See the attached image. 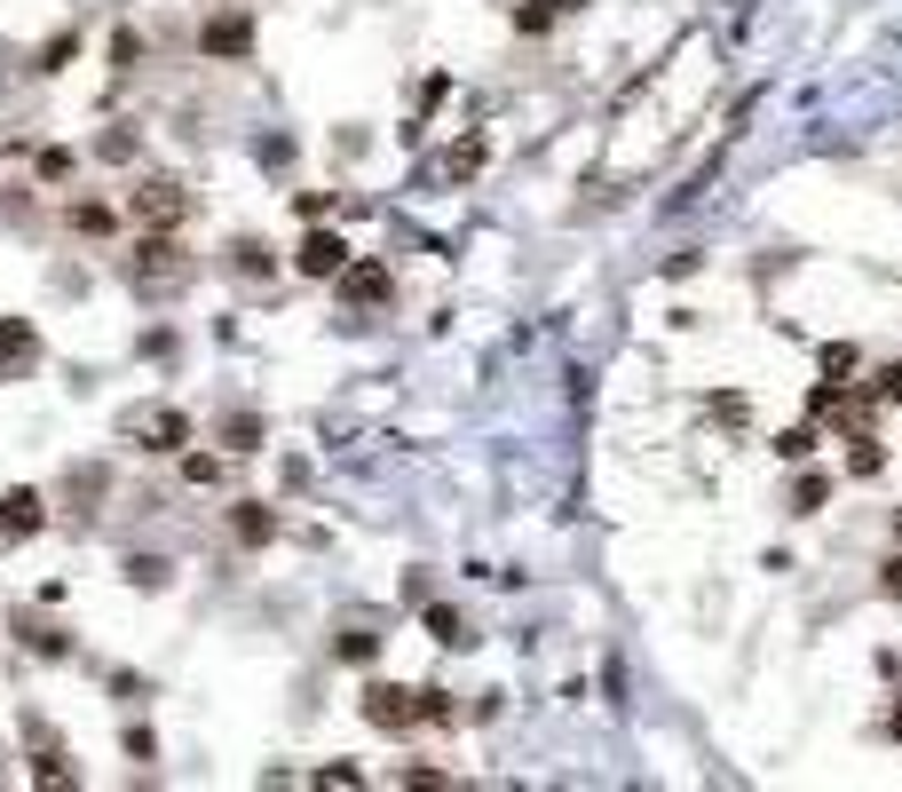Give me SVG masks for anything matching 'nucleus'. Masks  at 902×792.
I'll use <instances>...</instances> for the list:
<instances>
[{"mask_svg": "<svg viewBox=\"0 0 902 792\" xmlns=\"http://www.w3.org/2000/svg\"><path fill=\"white\" fill-rule=\"evenodd\" d=\"M261 436H270L261 412H222V444H230V452H261Z\"/></svg>", "mask_w": 902, "mask_h": 792, "instance_id": "obj_18", "label": "nucleus"}, {"mask_svg": "<svg viewBox=\"0 0 902 792\" xmlns=\"http://www.w3.org/2000/svg\"><path fill=\"white\" fill-rule=\"evenodd\" d=\"M16 634H24L32 650H40V657H72V642H63V626H48V618H24V610H16Z\"/></svg>", "mask_w": 902, "mask_h": 792, "instance_id": "obj_19", "label": "nucleus"}, {"mask_svg": "<svg viewBox=\"0 0 902 792\" xmlns=\"http://www.w3.org/2000/svg\"><path fill=\"white\" fill-rule=\"evenodd\" d=\"M136 436L151 452H183L190 444V412H151V420H136Z\"/></svg>", "mask_w": 902, "mask_h": 792, "instance_id": "obj_14", "label": "nucleus"}, {"mask_svg": "<svg viewBox=\"0 0 902 792\" xmlns=\"http://www.w3.org/2000/svg\"><path fill=\"white\" fill-rule=\"evenodd\" d=\"M127 278H136L143 293H151V286H183V278H190V246L175 238V230H143V238H136V261H127Z\"/></svg>", "mask_w": 902, "mask_h": 792, "instance_id": "obj_1", "label": "nucleus"}, {"mask_svg": "<svg viewBox=\"0 0 902 792\" xmlns=\"http://www.w3.org/2000/svg\"><path fill=\"white\" fill-rule=\"evenodd\" d=\"M119 745H127V761H159V737H151V730H127Z\"/></svg>", "mask_w": 902, "mask_h": 792, "instance_id": "obj_32", "label": "nucleus"}, {"mask_svg": "<svg viewBox=\"0 0 902 792\" xmlns=\"http://www.w3.org/2000/svg\"><path fill=\"white\" fill-rule=\"evenodd\" d=\"M72 175V151H40V183H63Z\"/></svg>", "mask_w": 902, "mask_h": 792, "instance_id": "obj_33", "label": "nucleus"}, {"mask_svg": "<svg viewBox=\"0 0 902 792\" xmlns=\"http://www.w3.org/2000/svg\"><path fill=\"white\" fill-rule=\"evenodd\" d=\"M847 373H855V349L831 341V349H823V381H847Z\"/></svg>", "mask_w": 902, "mask_h": 792, "instance_id": "obj_28", "label": "nucleus"}, {"mask_svg": "<svg viewBox=\"0 0 902 792\" xmlns=\"http://www.w3.org/2000/svg\"><path fill=\"white\" fill-rule=\"evenodd\" d=\"M230 539H238V547H270L278 539V508L270 500H238V508H230Z\"/></svg>", "mask_w": 902, "mask_h": 792, "instance_id": "obj_9", "label": "nucleus"}, {"mask_svg": "<svg viewBox=\"0 0 902 792\" xmlns=\"http://www.w3.org/2000/svg\"><path fill=\"white\" fill-rule=\"evenodd\" d=\"M293 270L317 278V286H332V278L349 270V238H341V230H325V222H309V230H301V246H293Z\"/></svg>", "mask_w": 902, "mask_h": 792, "instance_id": "obj_5", "label": "nucleus"}, {"mask_svg": "<svg viewBox=\"0 0 902 792\" xmlns=\"http://www.w3.org/2000/svg\"><path fill=\"white\" fill-rule=\"evenodd\" d=\"M554 0H523V9H515V32H530V40H539V32H554Z\"/></svg>", "mask_w": 902, "mask_h": 792, "instance_id": "obj_22", "label": "nucleus"}, {"mask_svg": "<svg viewBox=\"0 0 902 792\" xmlns=\"http://www.w3.org/2000/svg\"><path fill=\"white\" fill-rule=\"evenodd\" d=\"M894 539H902V515H894Z\"/></svg>", "mask_w": 902, "mask_h": 792, "instance_id": "obj_37", "label": "nucleus"}, {"mask_svg": "<svg viewBox=\"0 0 902 792\" xmlns=\"http://www.w3.org/2000/svg\"><path fill=\"white\" fill-rule=\"evenodd\" d=\"M317 784H364V769L356 761H332V769H317Z\"/></svg>", "mask_w": 902, "mask_h": 792, "instance_id": "obj_34", "label": "nucleus"}, {"mask_svg": "<svg viewBox=\"0 0 902 792\" xmlns=\"http://www.w3.org/2000/svg\"><path fill=\"white\" fill-rule=\"evenodd\" d=\"M332 657H341V666H373V657H380V634H364V626H341V634H332Z\"/></svg>", "mask_w": 902, "mask_h": 792, "instance_id": "obj_17", "label": "nucleus"}, {"mask_svg": "<svg viewBox=\"0 0 902 792\" xmlns=\"http://www.w3.org/2000/svg\"><path fill=\"white\" fill-rule=\"evenodd\" d=\"M863 396H871V405H902V365H879L863 381Z\"/></svg>", "mask_w": 902, "mask_h": 792, "instance_id": "obj_23", "label": "nucleus"}, {"mask_svg": "<svg viewBox=\"0 0 902 792\" xmlns=\"http://www.w3.org/2000/svg\"><path fill=\"white\" fill-rule=\"evenodd\" d=\"M420 721H436V730H444V721H452V689H420Z\"/></svg>", "mask_w": 902, "mask_h": 792, "instance_id": "obj_29", "label": "nucleus"}, {"mask_svg": "<svg viewBox=\"0 0 902 792\" xmlns=\"http://www.w3.org/2000/svg\"><path fill=\"white\" fill-rule=\"evenodd\" d=\"M871 586H879V603H902V547L879 563V579H871Z\"/></svg>", "mask_w": 902, "mask_h": 792, "instance_id": "obj_25", "label": "nucleus"}, {"mask_svg": "<svg viewBox=\"0 0 902 792\" xmlns=\"http://www.w3.org/2000/svg\"><path fill=\"white\" fill-rule=\"evenodd\" d=\"M823 500H831V476L799 459V476H792V491H784V515H823Z\"/></svg>", "mask_w": 902, "mask_h": 792, "instance_id": "obj_11", "label": "nucleus"}, {"mask_svg": "<svg viewBox=\"0 0 902 792\" xmlns=\"http://www.w3.org/2000/svg\"><path fill=\"white\" fill-rule=\"evenodd\" d=\"M420 618H427V642H444V650H467V642H476V634H467V618H459L452 603H436V594L420 603Z\"/></svg>", "mask_w": 902, "mask_h": 792, "instance_id": "obj_13", "label": "nucleus"}, {"mask_svg": "<svg viewBox=\"0 0 902 792\" xmlns=\"http://www.w3.org/2000/svg\"><path fill=\"white\" fill-rule=\"evenodd\" d=\"M183 484H222V452H183Z\"/></svg>", "mask_w": 902, "mask_h": 792, "instance_id": "obj_24", "label": "nucleus"}, {"mask_svg": "<svg viewBox=\"0 0 902 792\" xmlns=\"http://www.w3.org/2000/svg\"><path fill=\"white\" fill-rule=\"evenodd\" d=\"M476 167H483V136H467V143L444 159V175H476Z\"/></svg>", "mask_w": 902, "mask_h": 792, "instance_id": "obj_27", "label": "nucleus"}, {"mask_svg": "<svg viewBox=\"0 0 902 792\" xmlns=\"http://www.w3.org/2000/svg\"><path fill=\"white\" fill-rule=\"evenodd\" d=\"M119 579L136 586V594H159L166 579H175V563H166V555H127V563H119Z\"/></svg>", "mask_w": 902, "mask_h": 792, "instance_id": "obj_15", "label": "nucleus"}, {"mask_svg": "<svg viewBox=\"0 0 902 792\" xmlns=\"http://www.w3.org/2000/svg\"><path fill=\"white\" fill-rule=\"evenodd\" d=\"M325 207H332L325 190H293V214H301V222H325Z\"/></svg>", "mask_w": 902, "mask_h": 792, "instance_id": "obj_31", "label": "nucleus"}, {"mask_svg": "<svg viewBox=\"0 0 902 792\" xmlns=\"http://www.w3.org/2000/svg\"><path fill=\"white\" fill-rule=\"evenodd\" d=\"M816 444H823V420H792L784 436H776V459H792V468H799V459H816Z\"/></svg>", "mask_w": 902, "mask_h": 792, "instance_id": "obj_16", "label": "nucleus"}, {"mask_svg": "<svg viewBox=\"0 0 902 792\" xmlns=\"http://www.w3.org/2000/svg\"><path fill=\"white\" fill-rule=\"evenodd\" d=\"M63 222H72L80 238H112V230H119V207H112V198H72Z\"/></svg>", "mask_w": 902, "mask_h": 792, "instance_id": "obj_12", "label": "nucleus"}, {"mask_svg": "<svg viewBox=\"0 0 902 792\" xmlns=\"http://www.w3.org/2000/svg\"><path fill=\"white\" fill-rule=\"evenodd\" d=\"M879 730H887V737H894V745H902V698H894V706H887V721H879Z\"/></svg>", "mask_w": 902, "mask_h": 792, "instance_id": "obj_35", "label": "nucleus"}, {"mask_svg": "<svg viewBox=\"0 0 902 792\" xmlns=\"http://www.w3.org/2000/svg\"><path fill=\"white\" fill-rule=\"evenodd\" d=\"M222 270L230 278H278V254H270V238H230V254H222Z\"/></svg>", "mask_w": 902, "mask_h": 792, "instance_id": "obj_10", "label": "nucleus"}, {"mask_svg": "<svg viewBox=\"0 0 902 792\" xmlns=\"http://www.w3.org/2000/svg\"><path fill=\"white\" fill-rule=\"evenodd\" d=\"M95 159H136V136H127V127H112V136H95Z\"/></svg>", "mask_w": 902, "mask_h": 792, "instance_id": "obj_30", "label": "nucleus"}, {"mask_svg": "<svg viewBox=\"0 0 902 792\" xmlns=\"http://www.w3.org/2000/svg\"><path fill=\"white\" fill-rule=\"evenodd\" d=\"M40 365V325L32 317H0V381H16Z\"/></svg>", "mask_w": 902, "mask_h": 792, "instance_id": "obj_7", "label": "nucleus"}, {"mask_svg": "<svg viewBox=\"0 0 902 792\" xmlns=\"http://www.w3.org/2000/svg\"><path fill=\"white\" fill-rule=\"evenodd\" d=\"M136 63H143V40L136 32H112V72H136Z\"/></svg>", "mask_w": 902, "mask_h": 792, "instance_id": "obj_26", "label": "nucleus"}, {"mask_svg": "<svg viewBox=\"0 0 902 792\" xmlns=\"http://www.w3.org/2000/svg\"><path fill=\"white\" fill-rule=\"evenodd\" d=\"M332 286H341V302H349V310H380L388 293H396V278H388V261H356V254H349V270L332 278Z\"/></svg>", "mask_w": 902, "mask_h": 792, "instance_id": "obj_6", "label": "nucleus"}, {"mask_svg": "<svg viewBox=\"0 0 902 792\" xmlns=\"http://www.w3.org/2000/svg\"><path fill=\"white\" fill-rule=\"evenodd\" d=\"M198 48H207L214 63H246V56H254V16L230 0V9H214L207 24H198Z\"/></svg>", "mask_w": 902, "mask_h": 792, "instance_id": "obj_4", "label": "nucleus"}, {"mask_svg": "<svg viewBox=\"0 0 902 792\" xmlns=\"http://www.w3.org/2000/svg\"><path fill=\"white\" fill-rule=\"evenodd\" d=\"M554 9H586V0H554Z\"/></svg>", "mask_w": 902, "mask_h": 792, "instance_id": "obj_36", "label": "nucleus"}, {"mask_svg": "<svg viewBox=\"0 0 902 792\" xmlns=\"http://www.w3.org/2000/svg\"><path fill=\"white\" fill-rule=\"evenodd\" d=\"M847 444H855V452H847V476H879V468H887V452H879V436H871V428H855Z\"/></svg>", "mask_w": 902, "mask_h": 792, "instance_id": "obj_21", "label": "nucleus"}, {"mask_svg": "<svg viewBox=\"0 0 902 792\" xmlns=\"http://www.w3.org/2000/svg\"><path fill=\"white\" fill-rule=\"evenodd\" d=\"M356 713L373 721L380 737H405V730H420V689H405V682H364Z\"/></svg>", "mask_w": 902, "mask_h": 792, "instance_id": "obj_2", "label": "nucleus"}, {"mask_svg": "<svg viewBox=\"0 0 902 792\" xmlns=\"http://www.w3.org/2000/svg\"><path fill=\"white\" fill-rule=\"evenodd\" d=\"M32 532H48V500L32 484L0 491V539H32Z\"/></svg>", "mask_w": 902, "mask_h": 792, "instance_id": "obj_8", "label": "nucleus"}, {"mask_svg": "<svg viewBox=\"0 0 902 792\" xmlns=\"http://www.w3.org/2000/svg\"><path fill=\"white\" fill-rule=\"evenodd\" d=\"M32 784H80L72 753H63V745H40V761H32Z\"/></svg>", "mask_w": 902, "mask_h": 792, "instance_id": "obj_20", "label": "nucleus"}, {"mask_svg": "<svg viewBox=\"0 0 902 792\" xmlns=\"http://www.w3.org/2000/svg\"><path fill=\"white\" fill-rule=\"evenodd\" d=\"M127 214H136L143 230H183V214H190V190H183L175 175H143L136 190H127Z\"/></svg>", "mask_w": 902, "mask_h": 792, "instance_id": "obj_3", "label": "nucleus"}]
</instances>
